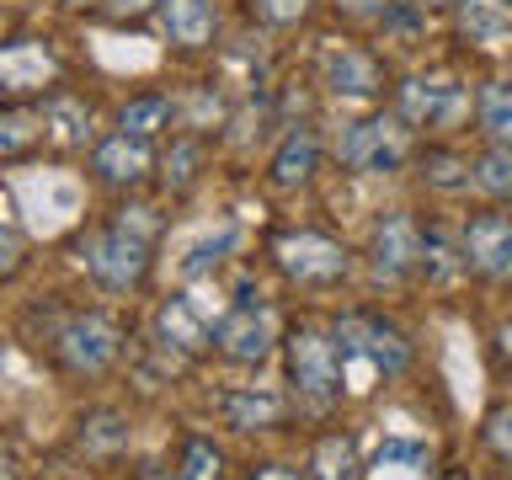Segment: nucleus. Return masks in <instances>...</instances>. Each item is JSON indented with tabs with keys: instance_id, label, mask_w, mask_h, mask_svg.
I'll return each instance as SVG.
<instances>
[{
	"instance_id": "1",
	"label": "nucleus",
	"mask_w": 512,
	"mask_h": 480,
	"mask_svg": "<svg viewBox=\"0 0 512 480\" xmlns=\"http://www.w3.org/2000/svg\"><path fill=\"white\" fill-rule=\"evenodd\" d=\"M331 342L342 352V384L347 395H368L384 379H400L416 358L411 336L384 310H342L331 320Z\"/></svg>"
},
{
	"instance_id": "2",
	"label": "nucleus",
	"mask_w": 512,
	"mask_h": 480,
	"mask_svg": "<svg viewBox=\"0 0 512 480\" xmlns=\"http://www.w3.org/2000/svg\"><path fill=\"white\" fill-rule=\"evenodd\" d=\"M390 112L416 139H443V134H454V128L470 123L475 86H470V75L454 70V64H427V70H411L390 86Z\"/></svg>"
},
{
	"instance_id": "3",
	"label": "nucleus",
	"mask_w": 512,
	"mask_h": 480,
	"mask_svg": "<svg viewBox=\"0 0 512 480\" xmlns=\"http://www.w3.org/2000/svg\"><path fill=\"white\" fill-rule=\"evenodd\" d=\"M283 374H288V395L299 400L304 411H331L336 400L347 395L342 384V352L331 342V326H315V320H299L294 331L283 336Z\"/></svg>"
},
{
	"instance_id": "4",
	"label": "nucleus",
	"mask_w": 512,
	"mask_h": 480,
	"mask_svg": "<svg viewBox=\"0 0 512 480\" xmlns=\"http://www.w3.org/2000/svg\"><path fill=\"white\" fill-rule=\"evenodd\" d=\"M75 256H80V267H86V278L96 288H107V294H134L155 267V240L139 235L134 224H123V219H107V224H96V230H86L75 240Z\"/></svg>"
},
{
	"instance_id": "5",
	"label": "nucleus",
	"mask_w": 512,
	"mask_h": 480,
	"mask_svg": "<svg viewBox=\"0 0 512 480\" xmlns=\"http://www.w3.org/2000/svg\"><path fill=\"white\" fill-rule=\"evenodd\" d=\"M416 144L422 139H416L390 107H368L363 118H352L342 134H336V160H342L352 176H400L411 166Z\"/></svg>"
},
{
	"instance_id": "6",
	"label": "nucleus",
	"mask_w": 512,
	"mask_h": 480,
	"mask_svg": "<svg viewBox=\"0 0 512 480\" xmlns=\"http://www.w3.org/2000/svg\"><path fill=\"white\" fill-rule=\"evenodd\" d=\"M267 256L283 272V283H294V288H336L358 267L347 240H336L326 230H278L267 240Z\"/></svg>"
},
{
	"instance_id": "7",
	"label": "nucleus",
	"mask_w": 512,
	"mask_h": 480,
	"mask_svg": "<svg viewBox=\"0 0 512 480\" xmlns=\"http://www.w3.org/2000/svg\"><path fill=\"white\" fill-rule=\"evenodd\" d=\"M315 86L336 96V102H363L374 107L390 91V64H384L368 43L352 38H326L315 48Z\"/></svg>"
},
{
	"instance_id": "8",
	"label": "nucleus",
	"mask_w": 512,
	"mask_h": 480,
	"mask_svg": "<svg viewBox=\"0 0 512 480\" xmlns=\"http://www.w3.org/2000/svg\"><path fill=\"white\" fill-rule=\"evenodd\" d=\"M224 310H230V299L214 283H192L155 310V342L166 352H176V358H198V352L214 347Z\"/></svg>"
},
{
	"instance_id": "9",
	"label": "nucleus",
	"mask_w": 512,
	"mask_h": 480,
	"mask_svg": "<svg viewBox=\"0 0 512 480\" xmlns=\"http://www.w3.org/2000/svg\"><path fill=\"white\" fill-rule=\"evenodd\" d=\"M59 80H64L59 48L43 32L0 38V102H43Z\"/></svg>"
},
{
	"instance_id": "10",
	"label": "nucleus",
	"mask_w": 512,
	"mask_h": 480,
	"mask_svg": "<svg viewBox=\"0 0 512 480\" xmlns=\"http://www.w3.org/2000/svg\"><path fill=\"white\" fill-rule=\"evenodd\" d=\"M363 262H368V278L374 283H411L416 262H422V219L411 208H384L368 224Z\"/></svg>"
},
{
	"instance_id": "11",
	"label": "nucleus",
	"mask_w": 512,
	"mask_h": 480,
	"mask_svg": "<svg viewBox=\"0 0 512 480\" xmlns=\"http://www.w3.org/2000/svg\"><path fill=\"white\" fill-rule=\"evenodd\" d=\"M464 240V272L480 283H512V208L486 203L459 219Z\"/></svg>"
},
{
	"instance_id": "12",
	"label": "nucleus",
	"mask_w": 512,
	"mask_h": 480,
	"mask_svg": "<svg viewBox=\"0 0 512 480\" xmlns=\"http://www.w3.org/2000/svg\"><path fill=\"white\" fill-rule=\"evenodd\" d=\"M54 352L70 374H107L123 352V331H118V320L102 315V310H80L54 331Z\"/></svg>"
},
{
	"instance_id": "13",
	"label": "nucleus",
	"mask_w": 512,
	"mask_h": 480,
	"mask_svg": "<svg viewBox=\"0 0 512 480\" xmlns=\"http://www.w3.org/2000/svg\"><path fill=\"white\" fill-rule=\"evenodd\" d=\"M155 144L150 139H134V134H123V128H112V134H102L91 144V155H86V171H91V182L96 187H107V192H139V187H150L155 182Z\"/></svg>"
},
{
	"instance_id": "14",
	"label": "nucleus",
	"mask_w": 512,
	"mask_h": 480,
	"mask_svg": "<svg viewBox=\"0 0 512 480\" xmlns=\"http://www.w3.org/2000/svg\"><path fill=\"white\" fill-rule=\"evenodd\" d=\"M278 342H283L278 315H272L262 299L230 304V310H224V320H219V331H214V347H219L230 363H246V368H251V363H267L272 352H278Z\"/></svg>"
},
{
	"instance_id": "15",
	"label": "nucleus",
	"mask_w": 512,
	"mask_h": 480,
	"mask_svg": "<svg viewBox=\"0 0 512 480\" xmlns=\"http://www.w3.org/2000/svg\"><path fill=\"white\" fill-rule=\"evenodd\" d=\"M448 32L464 54L475 59H507L512 54V0H454Z\"/></svg>"
},
{
	"instance_id": "16",
	"label": "nucleus",
	"mask_w": 512,
	"mask_h": 480,
	"mask_svg": "<svg viewBox=\"0 0 512 480\" xmlns=\"http://www.w3.org/2000/svg\"><path fill=\"white\" fill-rule=\"evenodd\" d=\"M320 155H326V144H320V128L315 123H288L278 144H272V160H267V187L272 192H299L315 182L320 171Z\"/></svg>"
},
{
	"instance_id": "17",
	"label": "nucleus",
	"mask_w": 512,
	"mask_h": 480,
	"mask_svg": "<svg viewBox=\"0 0 512 480\" xmlns=\"http://www.w3.org/2000/svg\"><path fill=\"white\" fill-rule=\"evenodd\" d=\"M155 27L176 54H198L219 38V0H155Z\"/></svg>"
},
{
	"instance_id": "18",
	"label": "nucleus",
	"mask_w": 512,
	"mask_h": 480,
	"mask_svg": "<svg viewBox=\"0 0 512 480\" xmlns=\"http://www.w3.org/2000/svg\"><path fill=\"white\" fill-rule=\"evenodd\" d=\"M38 118H43V144H54V150L75 155L86 150V144H96V128H91V102L70 86H54L38 102Z\"/></svg>"
},
{
	"instance_id": "19",
	"label": "nucleus",
	"mask_w": 512,
	"mask_h": 480,
	"mask_svg": "<svg viewBox=\"0 0 512 480\" xmlns=\"http://www.w3.org/2000/svg\"><path fill=\"white\" fill-rule=\"evenodd\" d=\"M416 278L427 288H454L464 272V240L454 219H422V262H416Z\"/></svg>"
},
{
	"instance_id": "20",
	"label": "nucleus",
	"mask_w": 512,
	"mask_h": 480,
	"mask_svg": "<svg viewBox=\"0 0 512 480\" xmlns=\"http://www.w3.org/2000/svg\"><path fill=\"white\" fill-rule=\"evenodd\" d=\"M411 166H416V176H422V187L438 192V198H459V192H470V155H464L459 144H448V139L416 144Z\"/></svg>"
},
{
	"instance_id": "21",
	"label": "nucleus",
	"mask_w": 512,
	"mask_h": 480,
	"mask_svg": "<svg viewBox=\"0 0 512 480\" xmlns=\"http://www.w3.org/2000/svg\"><path fill=\"white\" fill-rule=\"evenodd\" d=\"M182 123V102H176L171 91H160V86H150V91H134L128 102L118 107V128L123 134H134V139H166L171 128Z\"/></svg>"
},
{
	"instance_id": "22",
	"label": "nucleus",
	"mask_w": 512,
	"mask_h": 480,
	"mask_svg": "<svg viewBox=\"0 0 512 480\" xmlns=\"http://www.w3.org/2000/svg\"><path fill=\"white\" fill-rule=\"evenodd\" d=\"M224 422L235 432H272L288 422V395L267 390V384H240V390L224 395Z\"/></svg>"
},
{
	"instance_id": "23",
	"label": "nucleus",
	"mask_w": 512,
	"mask_h": 480,
	"mask_svg": "<svg viewBox=\"0 0 512 480\" xmlns=\"http://www.w3.org/2000/svg\"><path fill=\"white\" fill-rule=\"evenodd\" d=\"M475 134L480 144H512V75L475 80Z\"/></svg>"
},
{
	"instance_id": "24",
	"label": "nucleus",
	"mask_w": 512,
	"mask_h": 480,
	"mask_svg": "<svg viewBox=\"0 0 512 480\" xmlns=\"http://www.w3.org/2000/svg\"><path fill=\"white\" fill-rule=\"evenodd\" d=\"M203 160H208V144L203 134H176L166 144V155L155 160V176H160V187L171 192V198H182V192L198 187V176H203Z\"/></svg>"
},
{
	"instance_id": "25",
	"label": "nucleus",
	"mask_w": 512,
	"mask_h": 480,
	"mask_svg": "<svg viewBox=\"0 0 512 480\" xmlns=\"http://www.w3.org/2000/svg\"><path fill=\"white\" fill-rule=\"evenodd\" d=\"M304 480H363V454L352 432H320L310 448V475Z\"/></svg>"
},
{
	"instance_id": "26",
	"label": "nucleus",
	"mask_w": 512,
	"mask_h": 480,
	"mask_svg": "<svg viewBox=\"0 0 512 480\" xmlns=\"http://www.w3.org/2000/svg\"><path fill=\"white\" fill-rule=\"evenodd\" d=\"M43 144V118L32 102H0V166H16Z\"/></svg>"
},
{
	"instance_id": "27",
	"label": "nucleus",
	"mask_w": 512,
	"mask_h": 480,
	"mask_svg": "<svg viewBox=\"0 0 512 480\" xmlns=\"http://www.w3.org/2000/svg\"><path fill=\"white\" fill-rule=\"evenodd\" d=\"M470 187L486 203H512V144H480V155H470Z\"/></svg>"
},
{
	"instance_id": "28",
	"label": "nucleus",
	"mask_w": 512,
	"mask_h": 480,
	"mask_svg": "<svg viewBox=\"0 0 512 480\" xmlns=\"http://www.w3.org/2000/svg\"><path fill=\"white\" fill-rule=\"evenodd\" d=\"M80 448L96 459L118 454V448H128V416L123 411H91L86 422H80Z\"/></svg>"
},
{
	"instance_id": "29",
	"label": "nucleus",
	"mask_w": 512,
	"mask_h": 480,
	"mask_svg": "<svg viewBox=\"0 0 512 480\" xmlns=\"http://www.w3.org/2000/svg\"><path fill=\"white\" fill-rule=\"evenodd\" d=\"M230 251H235V224H219V235H203L198 246H192V251L182 256V267H176V272H182L187 283H203L208 272H214Z\"/></svg>"
},
{
	"instance_id": "30",
	"label": "nucleus",
	"mask_w": 512,
	"mask_h": 480,
	"mask_svg": "<svg viewBox=\"0 0 512 480\" xmlns=\"http://www.w3.org/2000/svg\"><path fill=\"white\" fill-rule=\"evenodd\" d=\"M176 480H224V454L214 438H187L176 454Z\"/></svg>"
},
{
	"instance_id": "31",
	"label": "nucleus",
	"mask_w": 512,
	"mask_h": 480,
	"mask_svg": "<svg viewBox=\"0 0 512 480\" xmlns=\"http://www.w3.org/2000/svg\"><path fill=\"white\" fill-rule=\"evenodd\" d=\"M480 443H486V454L496 464H507V470H512V400H507V406H491L486 416H480Z\"/></svg>"
},
{
	"instance_id": "32",
	"label": "nucleus",
	"mask_w": 512,
	"mask_h": 480,
	"mask_svg": "<svg viewBox=\"0 0 512 480\" xmlns=\"http://www.w3.org/2000/svg\"><path fill=\"white\" fill-rule=\"evenodd\" d=\"M310 11H315V0H251V16H256L262 27H272V32L299 27Z\"/></svg>"
},
{
	"instance_id": "33",
	"label": "nucleus",
	"mask_w": 512,
	"mask_h": 480,
	"mask_svg": "<svg viewBox=\"0 0 512 480\" xmlns=\"http://www.w3.org/2000/svg\"><path fill=\"white\" fill-rule=\"evenodd\" d=\"M16 256H22V230H16L11 192L0 187V267H16Z\"/></svg>"
},
{
	"instance_id": "34",
	"label": "nucleus",
	"mask_w": 512,
	"mask_h": 480,
	"mask_svg": "<svg viewBox=\"0 0 512 480\" xmlns=\"http://www.w3.org/2000/svg\"><path fill=\"white\" fill-rule=\"evenodd\" d=\"M331 11L342 16V22H368V27H379L384 16L395 11V0H331Z\"/></svg>"
},
{
	"instance_id": "35",
	"label": "nucleus",
	"mask_w": 512,
	"mask_h": 480,
	"mask_svg": "<svg viewBox=\"0 0 512 480\" xmlns=\"http://www.w3.org/2000/svg\"><path fill=\"white\" fill-rule=\"evenodd\" d=\"M102 6V16H112V22H139V16H155V0H96Z\"/></svg>"
},
{
	"instance_id": "36",
	"label": "nucleus",
	"mask_w": 512,
	"mask_h": 480,
	"mask_svg": "<svg viewBox=\"0 0 512 480\" xmlns=\"http://www.w3.org/2000/svg\"><path fill=\"white\" fill-rule=\"evenodd\" d=\"M491 358L502 368H512V310L496 320V331H491Z\"/></svg>"
},
{
	"instance_id": "37",
	"label": "nucleus",
	"mask_w": 512,
	"mask_h": 480,
	"mask_svg": "<svg viewBox=\"0 0 512 480\" xmlns=\"http://www.w3.org/2000/svg\"><path fill=\"white\" fill-rule=\"evenodd\" d=\"M251 480H304V475L294 470V464H262V470H256Z\"/></svg>"
},
{
	"instance_id": "38",
	"label": "nucleus",
	"mask_w": 512,
	"mask_h": 480,
	"mask_svg": "<svg viewBox=\"0 0 512 480\" xmlns=\"http://www.w3.org/2000/svg\"><path fill=\"white\" fill-rule=\"evenodd\" d=\"M22 470H16V454H11V443H0V480H16Z\"/></svg>"
},
{
	"instance_id": "39",
	"label": "nucleus",
	"mask_w": 512,
	"mask_h": 480,
	"mask_svg": "<svg viewBox=\"0 0 512 480\" xmlns=\"http://www.w3.org/2000/svg\"><path fill=\"white\" fill-rule=\"evenodd\" d=\"M416 6H427V11H448L454 0H416Z\"/></svg>"
},
{
	"instance_id": "40",
	"label": "nucleus",
	"mask_w": 512,
	"mask_h": 480,
	"mask_svg": "<svg viewBox=\"0 0 512 480\" xmlns=\"http://www.w3.org/2000/svg\"><path fill=\"white\" fill-rule=\"evenodd\" d=\"M59 6H70V11H86V6H96V0H59Z\"/></svg>"
},
{
	"instance_id": "41",
	"label": "nucleus",
	"mask_w": 512,
	"mask_h": 480,
	"mask_svg": "<svg viewBox=\"0 0 512 480\" xmlns=\"http://www.w3.org/2000/svg\"><path fill=\"white\" fill-rule=\"evenodd\" d=\"M438 480H470V470H443Z\"/></svg>"
},
{
	"instance_id": "42",
	"label": "nucleus",
	"mask_w": 512,
	"mask_h": 480,
	"mask_svg": "<svg viewBox=\"0 0 512 480\" xmlns=\"http://www.w3.org/2000/svg\"><path fill=\"white\" fill-rule=\"evenodd\" d=\"M507 390H512V368H507Z\"/></svg>"
},
{
	"instance_id": "43",
	"label": "nucleus",
	"mask_w": 512,
	"mask_h": 480,
	"mask_svg": "<svg viewBox=\"0 0 512 480\" xmlns=\"http://www.w3.org/2000/svg\"><path fill=\"white\" fill-rule=\"evenodd\" d=\"M0 358H6V347H0Z\"/></svg>"
}]
</instances>
